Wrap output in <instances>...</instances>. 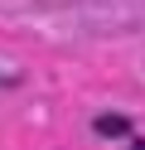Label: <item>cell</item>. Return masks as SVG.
<instances>
[{
	"label": "cell",
	"instance_id": "1",
	"mask_svg": "<svg viewBox=\"0 0 145 150\" xmlns=\"http://www.w3.org/2000/svg\"><path fill=\"white\" fill-rule=\"evenodd\" d=\"M97 126H102L106 136H121V131H126V121H121V116H102V121H97Z\"/></svg>",
	"mask_w": 145,
	"mask_h": 150
},
{
	"label": "cell",
	"instance_id": "2",
	"mask_svg": "<svg viewBox=\"0 0 145 150\" xmlns=\"http://www.w3.org/2000/svg\"><path fill=\"white\" fill-rule=\"evenodd\" d=\"M131 150H145V140H131Z\"/></svg>",
	"mask_w": 145,
	"mask_h": 150
}]
</instances>
